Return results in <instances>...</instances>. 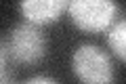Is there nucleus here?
I'll return each instance as SVG.
<instances>
[{
    "mask_svg": "<svg viewBox=\"0 0 126 84\" xmlns=\"http://www.w3.org/2000/svg\"><path fill=\"white\" fill-rule=\"evenodd\" d=\"M4 42L9 46L11 59L21 65H36L46 55L44 32L38 27V23H32L27 19L13 27V32L9 34V38H4Z\"/></svg>",
    "mask_w": 126,
    "mask_h": 84,
    "instance_id": "f257e3e1",
    "label": "nucleus"
},
{
    "mask_svg": "<svg viewBox=\"0 0 126 84\" xmlns=\"http://www.w3.org/2000/svg\"><path fill=\"white\" fill-rule=\"evenodd\" d=\"M107 44L113 50V55H118L122 61H126V19L113 23L107 30Z\"/></svg>",
    "mask_w": 126,
    "mask_h": 84,
    "instance_id": "39448f33",
    "label": "nucleus"
},
{
    "mask_svg": "<svg viewBox=\"0 0 126 84\" xmlns=\"http://www.w3.org/2000/svg\"><path fill=\"white\" fill-rule=\"evenodd\" d=\"M74 74L88 84H103L116 78V67L105 50L94 44H82L72 57Z\"/></svg>",
    "mask_w": 126,
    "mask_h": 84,
    "instance_id": "f03ea898",
    "label": "nucleus"
},
{
    "mask_svg": "<svg viewBox=\"0 0 126 84\" xmlns=\"http://www.w3.org/2000/svg\"><path fill=\"white\" fill-rule=\"evenodd\" d=\"M67 11L82 32H105L118 17L116 0H72Z\"/></svg>",
    "mask_w": 126,
    "mask_h": 84,
    "instance_id": "7ed1b4c3",
    "label": "nucleus"
},
{
    "mask_svg": "<svg viewBox=\"0 0 126 84\" xmlns=\"http://www.w3.org/2000/svg\"><path fill=\"white\" fill-rule=\"evenodd\" d=\"M69 2L72 0H19V9L27 21L46 25L57 21L63 11L69 9Z\"/></svg>",
    "mask_w": 126,
    "mask_h": 84,
    "instance_id": "20e7f679",
    "label": "nucleus"
},
{
    "mask_svg": "<svg viewBox=\"0 0 126 84\" xmlns=\"http://www.w3.org/2000/svg\"><path fill=\"white\" fill-rule=\"evenodd\" d=\"M27 82L34 84V82H46V84H55V78L50 76H34V78H27Z\"/></svg>",
    "mask_w": 126,
    "mask_h": 84,
    "instance_id": "423d86ee",
    "label": "nucleus"
}]
</instances>
